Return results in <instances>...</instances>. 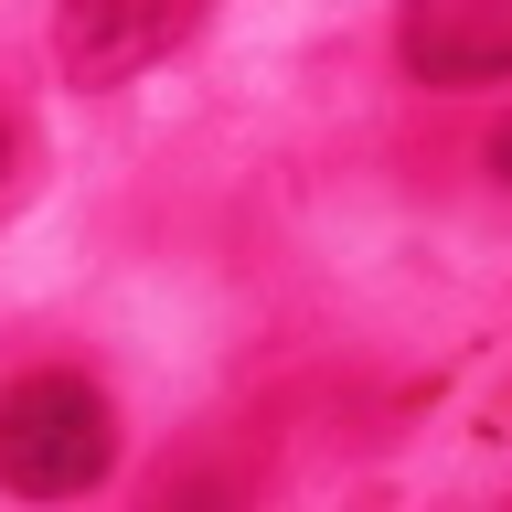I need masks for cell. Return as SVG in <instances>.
Returning <instances> with one entry per match:
<instances>
[{
  "label": "cell",
  "instance_id": "obj_3",
  "mask_svg": "<svg viewBox=\"0 0 512 512\" xmlns=\"http://www.w3.org/2000/svg\"><path fill=\"white\" fill-rule=\"evenodd\" d=\"M416 86H512V0H395Z\"/></svg>",
  "mask_w": 512,
  "mask_h": 512
},
{
  "label": "cell",
  "instance_id": "obj_1",
  "mask_svg": "<svg viewBox=\"0 0 512 512\" xmlns=\"http://www.w3.org/2000/svg\"><path fill=\"white\" fill-rule=\"evenodd\" d=\"M107 470H118V406H107V384L64 374V363L0 384V491L75 502V491H96Z\"/></svg>",
  "mask_w": 512,
  "mask_h": 512
},
{
  "label": "cell",
  "instance_id": "obj_2",
  "mask_svg": "<svg viewBox=\"0 0 512 512\" xmlns=\"http://www.w3.org/2000/svg\"><path fill=\"white\" fill-rule=\"evenodd\" d=\"M192 22H203V0H64L54 64H64V86H128L171 43H192Z\"/></svg>",
  "mask_w": 512,
  "mask_h": 512
},
{
  "label": "cell",
  "instance_id": "obj_4",
  "mask_svg": "<svg viewBox=\"0 0 512 512\" xmlns=\"http://www.w3.org/2000/svg\"><path fill=\"white\" fill-rule=\"evenodd\" d=\"M491 171H502V182H512V118H502V139H491Z\"/></svg>",
  "mask_w": 512,
  "mask_h": 512
}]
</instances>
